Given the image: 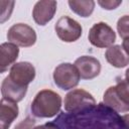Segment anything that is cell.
<instances>
[{"instance_id": "6da1fadb", "label": "cell", "mask_w": 129, "mask_h": 129, "mask_svg": "<svg viewBox=\"0 0 129 129\" xmlns=\"http://www.w3.org/2000/svg\"><path fill=\"white\" fill-rule=\"evenodd\" d=\"M61 108V97L48 89L39 91L31 103V113L37 118L54 117Z\"/></svg>"}, {"instance_id": "7a4b0ae2", "label": "cell", "mask_w": 129, "mask_h": 129, "mask_svg": "<svg viewBox=\"0 0 129 129\" xmlns=\"http://www.w3.org/2000/svg\"><path fill=\"white\" fill-rule=\"evenodd\" d=\"M80 74L75 64L63 62L58 64L53 71L54 84L61 90L68 91L78 86L80 82Z\"/></svg>"}, {"instance_id": "3957f363", "label": "cell", "mask_w": 129, "mask_h": 129, "mask_svg": "<svg viewBox=\"0 0 129 129\" xmlns=\"http://www.w3.org/2000/svg\"><path fill=\"white\" fill-rule=\"evenodd\" d=\"M96 105L94 97L83 89H75L69 92L63 100L64 110L68 112H79L93 108Z\"/></svg>"}, {"instance_id": "277c9868", "label": "cell", "mask_w": 129, "mask_h": 129, "mask_svg": "<svg viewBox=\"0 0 129 129\" xmlns=\"http://www.w3.org/2000/svg\"><path fill=\"white\" fill-rule=\"evenodd\" d=\"M88 38L92 45L105 48L113 45L116 40V33L106 22H98L91 27Z\"/></svg>"}, {"instance_id": "5b68a950", "label": "cell", "mask_w": 129, "mask_h": 129, "mask_svg": "<svg viewBox=\"0 0 129 129\" xmlns=\"http://www.w3.org/2000/svg\"><path fill=\"white\" fill-rule=\"evenodd\" d=\"M7 39L9 42L17 46L29 47L36 42L35 30L25 23L13 24L7 32Z\"/></svg>"}, {"instance_id": "8992f818", "label": "cell", "mask_w": 129, "mask_h": 129, "mask_svg": "<svg viewBox=\"0 0 129 129\" xmlns=\"http://www.w3.org/2000/svg\"><path fill=\"white\" fill-rule=\"evenodd\" d=\"M54 30L58 38L64 42H74L77 41L83 33V28L81 24L69 17L61 16L54 25Z\"/></svg>"}, {"instance_id": "52a82bcc", "label": "cell", "mask_w": 129, "mask_h": 129, "mask_svg": "<svg viewBox=\"0 0 129 129\" xmlns=\"http://www.w3.org/2000/svg\"><path fill=\"white\" fill-rule=\"evenodd\" d=\"M8 78L17 86L28 88V85L35 78V68L28 61L16 62L11 67Z\"/></svg>"}, {"instance_id": "ba28073f", "label": "cell", "mask_w": 129, "mask_h": 129, "mask_svg": "<svg viewBox=\"0 0 129 129\" xmlns=\"http://www.w3.org/2000/svg\"><path fill=\"white\" fill-rule=\"evenodd\" d=\"M79 71L83 80H92L99 76L101 72V63L99 59L91 55H82L78 57L74 63Z\"/></svg>"}, {"instance_id": "9c48e42d", "label": "cell", "mask_w": 129, "mask_h": 129, "mask_svg": "<svg viewBox=\"0 0 129 129\" xmlns=\"http://www.w3.org/2000/svg\"><path fill=\"white\" fill-rule=\"evenodd\" d=\"M56 1H37L32 10V17L36 24L45 25L56 12Z\"/></svg>"}, {"instance_id": "30bf717a", "label": "cell", "mask_w": 129, "mask_h": 129, "mask_svg": "<svg viewBox=\"0 0 129 129\" xmlns=\"http://www.w3.org/2000/svg\"><path fill=\"white\" fill-rule=\"evenodd\" d=\"M103 102L105 105L115 110L118 113H126L129 112V104L123 99V97L119 94L115 86L109 87L103 96Z\"/></svg>"}, {"instance_id": "8fae6325", "label": "cell", "mask_w": 129, "mask_h": 129, "mask_svg": "<svg viewBox=\"0 0 129 129\" xmlns=\"http://www.w3.org/2000/svg\"><path fill=\"white\" fill-rule=\"evenodd\" d=\"M19 109L16 103L1 99L0 101V129H8L18 117Z\"/></svg>"}, {"instance_id": "7c38bea8", "label": "cell", "mask_w": 129, "mask_h": 129, "mask_svg": "<svg viewBox=\"0 0 129 129\" xmlns=\"http://www.w3.org/2000/svg\"><path fill=\"white\" fill-rule=\"evenodd\" d=\"M28 88H22L14 84L8 77H6L1 84L2 98L14 103L20 102L27 93Z\"/></svg>"}, {"instance_id": "4fadbf2b", "label": "cell", "mask_w": 129, "mask_h": 129, "mask_svg": "<svg viewBox=\"0 0 129 129\" xmlns=\"http://www.w3.org/2000/svg\"><path fill=\"white\" fill-rule=\"evenodd\" d=\"M19 54L17 45L11 42H3L0 45V73H5L10 66H13Z\"/></svg>"}, {"instance_id": "5bb4252c", "label": "cell", "mask_w": 129, "mask_h": 129, "mask_svg": "<svg viewBox=\"0 0 129 129\" xmlns=\"http://www.w3.org/2000/svg\"><path fill=\"white\" fill-rule=\"evenodd\" d=\"M105 57L111 66L118 69L124 68L129 64V55L125 52L122 45L119 44L108 47L105 52Z\"/></svg>"}, {"instance_id": "9a60e30c", "label": "cell", "mask_w": 129, "mask_h": 129, "mask_svg": "<svg viewBox=\"0 0 129 129\" xmlns=\"http://www.w3.org/2000/svg\"><path fill=\"white\" fill-rule=\"evenodd\" d=\"M68 4L73 12L78 14L81 17H89L95 8V1L93 0H86V1H77V0H70Z\"/></svg>"}, {"instance_id": "2e32d148", "label": "cell", "mask_w": 129, "mask_h": 129, "mask_svg": "<svg viewBox=\"0 0 129 129\" xmlns=\"http://www.w3.org/2000/svg\"><path fill=\"white\" fill-rule=\"evenodd\" d=\"M117 31L121 38L125 39L129 37V15H124L118 19Z\"/></svg>"}, {"instance_id": "e0dca14e", "label": "cell", "mask_w": 129, "mask_h": 129, "mask_svg": "<svg viewBox=\"0 0 129 129\" xmlns=\"http://www.w3.org/2000/svg\"><path fill=\"white\" fill-rule=\"evenodd\" d=\"M34 128H35V120L30 117H26L18 124H16V126L14 127V129H34Z\"/></svg>"}, {"instance_id": "ac0fdd59", "label": "cell", "mask_w": 129, "mask_h": 129, "mask_svg": "<svg viewBox=\"0 0 129 129\" xmlns=\"http://www.w3.org/2000/svg\"><path fill=\"white\" fill-rule=\"evenodd\" d=\"M122 3V0H118V1H115V0H105V1H102V0H99L98 1V4L106 9V10H113V9H116L120 4Z\"/></svg>"}, {"instance_id": "d6986e66", "label": "cell", "mask_w": 129, "mask_h": 129, "mask_svg": "<svg viewBox=\"0 0 129 129\" xmlns=\"http://www.w3.org/2000/svg\"><path fill=\"white\" fill-rule=\"evenodd\" d=\"M34 129H59V127L53 122H48V123H45L43 125L36 126Z\"/></svg>"}, {"instance_id": "ffe728a7", "label": "cell", "mask_w": 129, "mask_h": 129, "mask_svg": "<svg viewBox=\"0 0 129 129\" xmlns=\"http://www.w3.org/2000/svg\"><path fill=\"white\" fill-rule=\"evenodd\" d=\"M122 47L123 49L125 50V52L129 55V37L123 39V42H122Z\"/></svg>"}, {"instance_id": "44dd1931", "label": "cell", "mask_w": 129, "mask_h": 129, "mask_svg": "<svg viewBox=\"0 0 129 129\" xmlns=\"http://www.w3.org/2000/svg\"><path fill=\"white\" fill-rule=\"evenodd\" d=\"M122 121L124 123L125 129H129V114H125L124 116H122Z\"/></svg>"}, {"instance_id": "7402d4cb", "label": "cell", "mask_w": 129, "mask_h": 129, "mask_svg": "<svg viewBox=\"0 0 129 129\" xmlns=\"http://www.w3.org/2000/svg\"><path fill=\"white\" fill-rule=\"evenodd\" d=\"M125 83H126V85H127V87L129 89V68L125 72Z\"/></svg>"}]
</instances>
